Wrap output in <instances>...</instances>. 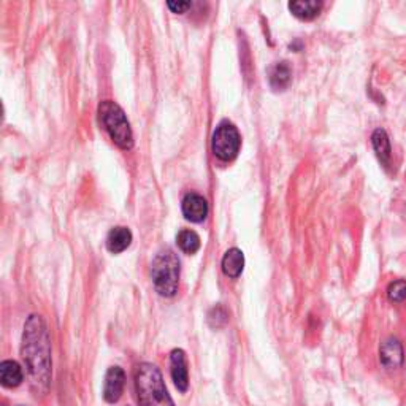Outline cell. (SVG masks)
<instances>
[{"instance_id": "obj_1", "label": "cell", "mask_w": 406, "mask_h": 406, "mask_svg": "<svg viewBox=\"0 0 406 406\" xmlns=\"http://www.w3.org/2000/svg\"><path fill=\"white\" fill-rule=\"evenodd\" d=\"M21 354L34 385L45 392L51 383V342L42 316H29L24 324Z\"/></svg>"}, {"instance_id": "obj_2", "label": "cell", "mask_w": 406, "mask_h": 406, "mask_svg": "<svg viewBox=\"0 0 406 406\" xmlns=\"http://www.w3.org/2000/svg\"><path fill=\"white\" fill-rule=\"evenodd\" d=\"M135 388L140 406H175L156 365L147 362L138 365L135 370Z\"/></svg>"}, {"instance_id": "obj_3", "label": "cell", "mask_w": 406, "mask_h": 406, "mask_svg": "<svg viewBox=\"0 0 406 406\" xmlns=\"http://www.w3.org/2000/svg\"><path fill=\"white\" fill-rule=\"evenodd\" d=\"M154 288L162 297H173L179 284V260L172 249L159 251L151 264Z\"/></svg>"}, {"instance_id": "obj_4", "label": "cell", "mask_w": 406, "mask_h": 406, "mask_svg": "<svg viewBox=\"0 0 406 406\" xmlns=\"http://www.w3.org/2000/svg\"><path fill=\"white\" fill-rule=\"evenodd\" d=\"M99 118L103 129L121 149H132L134 134L123 108L112 100H103L99 105Z\"/></svg>"}, {"instance_id": "obj_5", "label": "cell", "mask_w": 406, "mask_h": 406, "mask_svg": "<svg viewBox=\"0 0 406 406\" xmlns=\"http://www.w3.org/2000/svg\"><path fill=\"white\" fill-rule=\"evenodd\" d=\"M242 144V137H240L238 129L232 123L223 121L213 134V153L218 159L229 162L237 157Z\"/></svg>"}, {"instance_id": "obj_6", "label": "cell", "mask_w": 406, "mask_h": 406, "mask_svg": "<svg viewBox=\"0 0 406 406\" xmlns=\"http://www.w3.org/2000/svg\"><path fill=\"white\" fill-rule=\"evenodd\" d=\"M403 346L397 338H388L379 348V362L384 368L395 370L403 365Z\"/></svg>"}, {"instance_id": "obj_7", "label": "cell", "mask_w": 406, "mask_h": 406, "mask_svg": "<svg viewBox=\"0 0 406 406\" xmlns=\"http://www.w3.org/2000/svg\"><path fill=\"white\" fill-rule=\"evenodd\" d=\"M170 372H172V379L177 389L179 392H186L189 388V375L186 354L183 349H173L170 354Z\"/></svg>"}, {"instance_id": "obj_8", "label": "cell", "mask_w": 406, "mask_h": 406, "mask_svg": "<svg viewBox=\"0 0 406 406\" xmlns=\"http://www.w3.org/2000/svg\"><path fill=\"white\" fill-rule=\"evenodd\" d=\"M181 208H183L184 218L190 220V223H202L208 214L207 200H205L200 194H195V192H189L184 195Z\"/></svg>"}, {"instance_id": "obj_9", "label": "cell", "mask_w": 406, "mask_h": 406, "mask_svg": "<svg viewBox=\"0 0 406 406\" xmlns=\"http://www.w3.org/2000/svg\"><path fill=\"white\" fill-rule=\"evenodd\" d=\"M124 384H125V375L123 368L119 367H112L107 372L105 376V384H103V398L107 400L108 403H116L124 392Z\"/></svg>"}, {"instance_id": "obj_10", "label": "cell", "mask_w": 406, "mask_h": 406, "mask_svg": "<svg viewBox=\"0 0 406 406\" xmlns=\"http://www.w3.org/2000/svg\"><path fill=\"white\" fill-rule=\"evenodd\" d=\"M289 10L295 18L302 21H312L320 13L322 3L318 0H294V2H289Z\"/></svg>"}, {"instance_id": "obj_11", "label": "cell", "mask_w": 406, "mask_h": 406, "mask_svg": "<svg viewBox=\"0 0 406 406\" xmlns=\"http://www.w3.org/2000/svg\"><path fill=\"white\" fill-rule=\"evenodd\" d=\"M132 243V232L127 227H113L107 237V248L110 253L119 254L127 249Z\"/></svg>"}, {"instance_id": "obj_12", "label": "cell", "mask_w": 406, "mask_h": 406, "mask_svg": "<svg viewBox=\"0 0 406 406\" xmlns=\"http://www.w3.org/2000/svg\"><path fill=\"white\" fill-rule=\"evenodd\" d=\"M244 268V255L238 248H230L223 257V272L229 278H238Z\"/></svg>"}, {"instance_id": "obj_13", "label": "cell", "mask_w": 406, "mask_h": 406, "mask_svg": "<svg viewBox=\"0 0 406 406\" xmlns=\"http://www.w3.org/2000/svg\"><path fill=\"white\" fill-rule=\"evenodd\" d=\"M24 378L23 368L14 360H3L0 364V381L5 388H16Z\"/></svg>"}, {"instance_id": "obj_14", "label": "cell", "mask_w": 406, "mask_h": 406, "mask_svg": "<svg viewBox=\"0 0 406 406\" xmlns=\"http://www.w3.org/2000/svg\"><path fill=\"white\" fill-rule=\"evenodd\" d=\"M270 86H272L275 91H283L289 86L290 79H292V72H290V67L288 62H278L275 64L272 68H270L268 73Z\"/></svg>"}, {"instance_id": "obj_15", "label": "cell", "mask_w": 406, "mask_h": 406, "mask_svg": "<svg viewBox=\"0 0 406 406\" xmlns=\"http://www.w3.org/2000/svg\"><path fill=\"white\" fill-rule=\"evenodd\" d=\"M372 144H373V149L376 153V156L379 157V160L383 164H389L390 160V140L388 137V134H385L384 129H376L373 135H372Z\"/></svg>"}, {"instance_id": "obj_16", "label": "cell", "mask_w": 406, "mask_h": 406, "mask_svg": "<svg viewBox=\"0 0 406 406\" xmlns=\"http://www.w3.org/2000/svg\"><path fill=\"white\" fill-rule=\"evenodd\" d=\"M177 242L179 249L186 254H195L200 249V237L194 230H181L178 233Z\"/></svg>"}, {"instance_id": "obj_17", "label": "cell", "mask_w": 406, "mask_h": 406, "mask_svg": "<svg viewBox=\"0 0 406 406\" xmlns=\"http://www.w3.org/2000/svg\"><path fill=\"white\" fill-rule=\"evenodd\" d=\"M388 297L390 302H394V303L405 302L406 300V283L402 281V279L390 283L388 288Z\"/></svg>"}, {"instance_id": "obj_18", "label": "cell", "mask_w": 406, "mask_h": 406, "mask_svg": "<svg viewBox=\"0 0 406 406\" xmlns=\"http://www.w3.org/2000/svg\"><path fill=\"white\" fill-rule=\"evenodd\" d=\"M208 322L213 325V327H223V325L227 322V313L223 307L213 308L208 314Z\"/></svg>"}, {"instance_id": "obj_19", "label": "cell", "mask_w": 406, "mask_h": 406, "mask_svg": "<svg viewBox=\"0 0 406 406\" xmlns=\"http://www.w3.org/2000/svg\"><path fill=\"white\" fill-rule=\"evenodd\" d=\"M167 5L173 13H184L186 10L190 8V2H184V0H178V2L170 0V2H167Z\"/></svg>"}]
</instances>
